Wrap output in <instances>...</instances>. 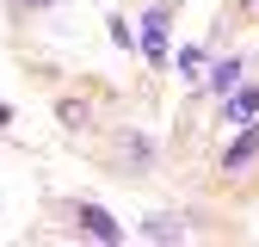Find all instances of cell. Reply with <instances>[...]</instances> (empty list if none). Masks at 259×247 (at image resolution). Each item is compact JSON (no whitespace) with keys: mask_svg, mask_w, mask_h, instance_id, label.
I'll list each match as a JSON object with an SVG mask.
<instances>
[{"mask_svg":"<svg viewBox=\"0 0 259 247\" xmlns=\"http://www.w3.org/2000/svg\"><path fill=\"white\" fill-rule=\"evenodd\" d=\"M136 235L142 241H185V223H179V216H148Z\"/></svg>","mask_w":259,"mask_h":247,"instance_id":"8992f818","label":"cell"},{"mask_svg":"<svg viewBox=\"0 0 259 247\" xmlns=\"http://www.w3.org/2000/svg\"><path fill=\"white\" fill-rule=\"evenodd\" d=\"M111 44L117 50H136V25H130V19H111Z\"/></svg>","mask_w":259,"mask_h":247,"instance_id":"ba28073f","label":"cell"},{"mask_svg":"<svg viewBox=\"0 0 259 247\" xmlns=\"http://www.w3.org/2000/svg\"><path fill=\"white\" fill-rule=\"evenodd\" d=\"M74 223H80L93 241H105V247H117V241H123V223H117L105 204H80V210H74Z\"/></svg>","mask_w":259,"mask_h":247,"instance_id":"7a4b0ae2","label":"cell"},{"mask_svg":"<svg viewBox=\"0 0 259 247\" xmlns=\"http://www.w3.org/2000/svg\"><path fill=\"white\" fill-rule=\"evenodd\" d=\"M241 74H247V62H241V56H222V62H210L204 87H210L216 99H222V93H235V87H241Z\"/></svg>","mask_w":259,"mask_h":247,"instance_id":"277c9868","label":"cell"},{"mask_svg":"<svg viewBox=\"0 0 259 247\" xmlns=\"http://www.w3.org/2000/svg\"><path fill=\"white\" fill-rule=\"evenodd\" d=\"M7 124H13V111H7V105H0V130H7Z\"/></svg>","mask_w":259,"mask_h":247,"instance_id":"9c48e42d","label":"cell"},{"mask_svg":"<svg viewBox=\"0 0 259 247\" xmlns=\"http://www.w3.org/2000/svg\"><path fill=\"white\" fill-rule=\"evenodd\" d=\"M253 154H259V124H241V136L229 142V154H222V167H229V173H241V167L253 161Z\"/></svg>","mask_w":259,"mask_h":247,"instance_id":"5b68a950","label":"cell"},{"mask_svg":"<svg viewBox=\"0 0 259 247\" xmlns=\"http://www.w3.org/2000/svg\"><path fill=\"white\" fill-rule=\"evenodd\" d=\"M167 25H173V7H154V13L142 19V31H136V50L154 62V68L167 62Z\"/></svg>","mask_w":259,"mask_h":247,"instance_id":"6da1fadb","label":"cell"},{"mask_svg":"<svg viewBox=\"0 0 259 247\" xmlns=\"http://www.w3.org/2000/svg\"><path fill=\"white\" fill-rule=\"evenodd\" d=\"M19 7H50V0H19Z\"/></svg>","mask_w":259,"mask_h":247,"instance_id":"30bf717a","label":"cell"},{"mask_svg":"<svg viewBox=\"0 0 259 247\" xmlns=\"http://www.w3.org/2000/svg\"><path fill=\"white\" fill-rule=\"evenodd\" d=\"M204 62H210V56H204L198 44H185V50H179V74H185V80H204Z\"/></svg>","mask_w":259,"mask_h":247,"instance_id":"52a82bcc","label":"cell"},{"mask_svg":"<svg viewBox=\"0 0 259 247\" xmlns=\"http://www.w3.org/2000/svg\"><path fill=\"white\" fill-rule=\"evenodd\" d=\"M259 117V87H235V93H222V124L229 130H241V124Z\"/></svg>","mask_w":259,"mask_h":247,"instance_id":"3957f363","label":"cell"}]
</instances>
